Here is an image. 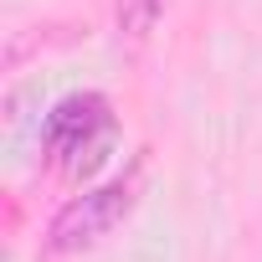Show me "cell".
Segmentation results:
<instances>
[{"label": "cell", "instance_id": "cell-2", "mask_svg": "<svg viewBox=\"0 0 262 262\" xmlns=\"http://www.w3.org/2000/svg\"><path fill=\"white\" fill-rule=\"evenodd\" d=\"M134 201H139V165L128 170V175H118V180H108V185H98V190L72 195V201L52 216V226H47V252L67 257V252L98 247L128 211H134Z\"/></svg>", "mask_w": 262, "mask_h": 262}, {"label": "cell", "instance_id": "cell-1", "mask_svg": "<svg viewBox=\"0 0 262 262\" xmlns=\"http://www.w3.org/2000/svg\"><path fill=\"white\" fill-rule=\"evenodd\" d=\"M108 139H113V108L103 93H72L41 123V155L62 165V175L72 180L98 170V160L108 155Z\"/></svg>", "mask_w": 262, "mask_h": 262}, {"label": "cell", "instance_id": "cell-3", "mask_svg": "<svg viewBox=\"0 0 262 262\" xmlns=\"http://www.w3.org/2000/svg\"><path fill=\"white\" fill-rule=\"evenodd\" d=\"M160 16H165V0H113V26H118L123 41H134V47L149 41Z\"/></svg>", "mask_w": 262, "mask_h": 262}]
</instances>
